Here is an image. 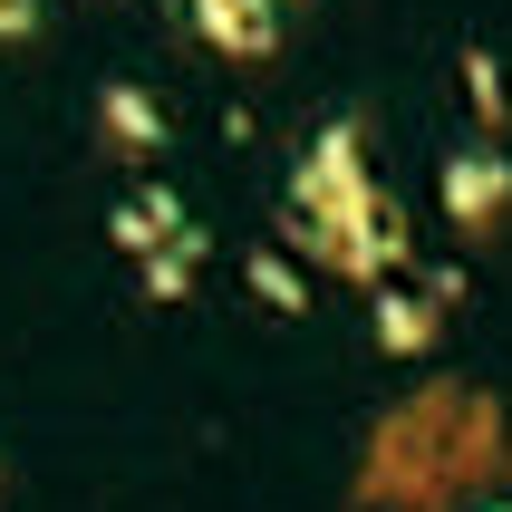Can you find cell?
<instances>
[{"instance_id": "1", "label": "cell", "mask_w": 512, "mask_h": 512, "mask_svg": "<svg viewBox=\"0 0 512 512\" xmlns=\"http://www.w3.org/2000/svg\"><path fill=\"white\" fill-rule=\"evenodd\" d=\"M290 252H310L319 271L368 281V290L406 261V213L368 174L358 116H329V126L300 145V165H290Z\"/></svg>"}, {"instance_id": "2", "label": "cell", "mask_w": 512, "mask_h": 512, "mask_svg": "<svg viewBox=\"0 0 512 512\" xmlns=\"http://www.w3.org/2000/svg\"><path fill=\"white\" fill-rule=\"evenodd\" d=\"M435 203H445V223L464 232V242H484V232H503L512 213V165H503V145H455L445 165H435Z\"/></svg>"}, {"instance_id": "3", "label": "cell", "mask_w": 512, "mask_h": 512, "mask_svg": "<svg viewBox=\"0 0 512 512\" xmlns=\"http://www.w3.org/2000/svg\"><path fill=\"white\" fill-rule=\"evenodd\" d=\"M184 20H194V39H203L213 58H242V68H261V58L281 49L290 0H184Z\"/></svg>"}, {"instance_id": "4", "label": "cell", "mask_w": 512, "mask_h": 512, "mask_svg": "<svg viewBox=\"0 0 512 512\" xmlns=\"http://www.w3.org/2000/svg\"><path fill=\"white\" fill-rule=\"evenodd\" d=\"M97 136H107V155H126V165H155V155H165V107H155L136 78H107L97 87Z\"/></svg>"}, {"instance_id": "5", "label": "cell", "mask_w": 512, "mask_h": 512, "mask_svg": "<svg viewBox=\"0 0 512 512\" xmlns=\"http://www.w3.org/2000/svg\"><path fill=\"white\" fill-rule=\"evenodd\" d=\"M107 232H116V252H126V261H155L165 242H184V232H194V213H184V194H174V184H136V194L107 213Z\"/></svg>"}, {"instance_id": "6", "label": "cell", "mask_w": 512, "mask_h": 512, "mask_svg": "<svg viewBox=\"0 0 512 512\" xmlns=\"http://www.w3.org/2000/svg\"><path fill=\"white\" fill-rule=\"evenodd\" d=\"M435 290H397V281H377V310H368V329H377V348L387 358H416V348H435Z\"/></svg>"}, {"instance_id": "7", "label": "cell", "mask_w": 512, "mask_h": 512, "mask_svg": "<svg viewBox=\"0 0 512 512\" xmlns=\"http://www.w3.org/2000/svg\"><path fill=\"white\" fill-rule=\"evenodd\" d=\"M194 271H203V223L184 232V242H165V252H155V261H136L145 300H184V290H194Z\"/></svg>"}, {"instance_id": "8", "label": "cell", "mask_w": 512, "mask_h": 512, "mask_svg": "<svg viewBox=\"0 0 512 512\" xmlns=\"http://www.w3.org/2000/svg\"><path fill=\"white\" fill-rule=\"evenodd\" d=\"M242 271H252L261 310H281V319H300V310H310V281H300V271H290L281 252H252V261H242Z\"/></svg>"}, {"instance_id": "9", "label": "cell", "mask_w": 512, "mask_h": 512, "mask_svg": "<svg viewBox=\"0 0 512 512\" xmlns=\"http://www.w3.org/2000/svg\"><path fill=\"white\" fill-rule=\"evenodd\" d=\"M464 97H474V126H484V136H503L512 97H503V68H493V49H464Z\"/></svg>"}, {"instance_id": "10", "label": "cell", "mask_w": 512, "mask_h": 512, "mask_svg": "<svg viewBox=\"0 0 512 512\" xmlns=\"http://www.w3.org/2000/svg\"><path fill=\"white\" fill-rule=\"evenodd\" d=\"M39 29V0H0V39H29Z\"/></svg>"}, {"instance_id": "11", "label": "cell", "mask_w": 512, "mask_h": 512, "mask_svg": "<svg viewBox=\"0 0 512 512\" xmlns=\"http://www.w3.org/2000/svg\"><path fill=\"white\" fill-rule=\"evenodd\" d=\"M484 512H512V503H484Z\"/></svg>"}]
</instances>
